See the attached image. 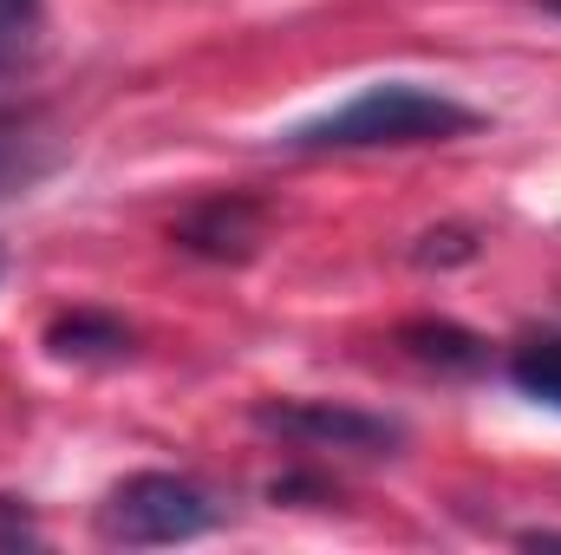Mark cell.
I'll return each instance as SVG.
<instances>
[{
	"label": "cell",
	"mask_w": 561,
	"mask_h": 555,
	"mask_svg": "<svg viewBox=\"0 0 561 555\" xmlns=\"http://www.w3.org/2000/svg\"><path fill=\"white\" fill-rule=\"evenodd\" d=\"M510 380L516 393H529L536 406H556L561 412V333H536L510 353Z\"/></svg>",
	"instance_id": "obj_7"
},
{
	"label": "cell",
	"mask_w": 561,
	"mask_h": 555,
	"mask_svg": "<svg viewBox=\"0 0 561 555\" xmlns=\"http://www.w3.org/2000/svg\"><path fill=\"white\" fill-rule=\"evenodd\" d=\"M405 347L419 353V360H431V366H477L483 360V340L477 333H463V327H431V320H419V327H405Z\"/></svg>",
	"instance_id": "obj_8"
},
{
	"label": "cell",
	"mask_w": 561,
	"mask_h": 555,
	"mask_svg": "<svg viewBox=\"0 0 561 555\" xmlns=\"http://www.w3.org/2000/svg\"><path fill=\"white\" fill-rule=\"evenodd\" d=\"M477 132V112L457 105L450 92H431L412 79H379L359 99L280 132V150H386V144H444Z\"/></svg>",
	"instance_id": "obj_1"
},
{
	"label": "cell",
	"mask_w": 561,
	"mask_h": 555,
	"mask_svg": "<svg viewBox=\"0 0 561 555\" xmlns=\"http://www.w3.org/2000/svg\"><path fill=\"white\" fill-rule=\"evenodd\" d=\"M53 157H59V144L33 112H0V196L39 183L53 170Z\"/></svg>",
	"instance_id": "obj_5"
},
{
	"label": "cell",
	"mask_w": 561,
	"mask_h": 555,
	"mask_svg": "<svg viewBox=\"0 0 561 555\" xmlns=\"http://www.w3.org/2000/svg\"><path fill=\"white\" fill-rule=\"evenodd\" d=\"M176 242L196 249V256H216V262H242L255 242H262V209L242 203V196H222V203H203L196 216L176 223Z\"/></svg>",
	"instance_id": "obj_4"
},
{
	"label": "cell",
	"mask_w": 561,
	"mask_h": 555,
	"mask_svg": "<svg viewBox=\"0 0 561 555\" xmlns=\"http://www.w3.org/2000/svg\"><path fill=\"white\" fill-rule=\"evenodd\" d=\"M99 530H105V543H131V550L190 543V536L216 530V503H209V490H196L190 477L138 471V477H125V484L105 497Z\"/></svg>",
	"instance_id": "obj_2"
},
{
	"label": "cell",
	"mask_w": 561,
	"mask_h": 555,
	"mask_svg": "<svg viewBox=\"0 0 561 555\" xmlns=\"http://www.w3.org/2000/svg\"><path fill=\"white\" fill-rule=\"evenodd\" d=\"M262 424L294 438V444H313V451H359V457H379L399 444V424L373 412H353V406H333V399H280V406H262Z\"/></svg>",
	"instance_id": "obj_3"
},
{
	"label": "cell",
	"mask_w": 561,
	"mask_h": 555,
	"mask_svg": "<svg viewBox=\"0 0 561 555\" xmlns=\"http://www.w3.org/2000/svg\"><path fill=\"white\" fill-rule=\"evenodd\" d=\"M542 7H549V13H561V0H542Z\"/></svg>",
	"instance_id": "obj_10"
},
{
	"label": "cell",
	"mask_w": 561,
	"mask_h": 555,
	"mask_svg": "<svg viewBox=\"0 0 561 555\" xmlns=\"http://www.w3.org/2000/svg\"><path fill=\"white\" fill-rule=\"evenodd\" d=\"M39 26H46L39 0H0V72H13L20 59H33Z\"/></svg>",
	"instance_id": "obj_9"
},
{
	"label": "cell",
	"mask_w": 561,
	"mask_h": 555,
	"mask_svg": "<svg viewBox=\"0 0 561 555\" xmlns=\"http://www.w3.org/2000/svg\"><path fill=\"white\" fill-rule=\"evenodd\" d=\"M46 347L59 353V360H92V353H125L131 347V333L112 320V314H59L53 327H46Z\"/></svg>",
	"instance_id": "obj_6"
}]
</instances>
